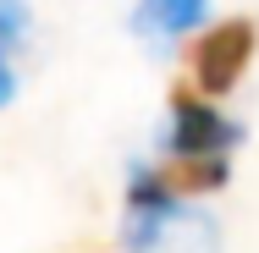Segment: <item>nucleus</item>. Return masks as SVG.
Listing matches in <instances>:
<instances>
[{"mask_svg": "<svg viewBox=\"0 0 259 253\" xmlns=\"http://www.w3.org/2000/svg\"><path fill=\"white\" fill-rule=\"evenodd\" d=\"M121 248L127 253H221V231L204 209L171 198L155 171H138L133 198H127Z\"/></svg>", "mask_w": 259, "mask_h": 253, "instance_id": "f257e3e1", "label": "nucleus"}, {"mask_svg": "<svg viewBox=\"0 0 259 253\" xmlns=\"http://www.w3.org/2000/svg\"><path fill=\"white\" fill-rule=\"evenodd\" d=\"M237 138H243L237 121H226L193 88H177L171 94V149H177V160H226V149Z\"/></svg>", "mask_w": 259, "mask_h": 253, "instance_id": "f03ea898", "label": "nucleus"}, {"mask_svg": "<svg viewBox=\"0 0 259 253\" xmlns=\"http://www.w3.org/2000/svg\"><path fill=\"white\" fill-rule=\"evenodd\" d=\"M254 61V22L248 17H232V22H215L204 39L193 44V77L204 94H226L243 66Z\"/></svg>", "mask_w": 259, "mask_h": 253, "instance_id": "7ed1b4c3", "label": "nucleus"}, {"mask_svg": "<svg viewBox=\"0 0 259 253\" xmlns=\"http://www.w3.org/2000/svg\"><path fill=\"white\" fill-rule=\"evenodd\" d=\"M209 11V0H138L133 28L144 39H182L188 28H199Z\"/></svg>", "mask_w": 259, "mask_h": 253, "instance_id": "20e7f679", "label": "nucleus"}, {"mask_svg": "<svg viewBox=\"0 0 259 253\" xmlns=\"http://www.w3.org/2000/svg\"><path fill=\"white\" fill-rule=\"evenodd\" d=\"M160 187L177 198V193H209L226 182V160H171L165 171H155Z\"/></svg>", "mask_w": 259, "mask_h": 253, "instance_id": "39448f33", "label": "nucleus"}, {"mask_svg": "<svg viewBox=\"0 0 259 253\" xmlns=\"http://www.w3.org/2000/svg\"><path fill=\"white\" fill-rule=\"evenodd\" d=\"M11 88H17V77H11V66H6V55H0V105L11 99Z\"/></svg>", "mask_w": 259, "mask_h": 253, "instance_id": "423d86ee", "label": "nucleus"}]
</instances>
